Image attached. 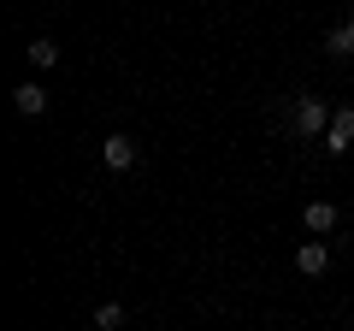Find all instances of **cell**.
Listing matches in <instances>:
<instances>
[{
  "label": "cell",
  "instance_id": "1",
  "mask_svg": "<svg viewBox=\"0 0 354 331\" xmlns=\"http://www.w3.org/2000/svg\"><path fill=\"white\" fill-rule=\"evenodd\" d=\"M330 107L319 101V95H295V107H290V125H295V136H325L330 130Z\"/></svg>",
  "mask_w": 354,
  "mask_h": 331
},
{
  "label": "cell",
  "instance_id": "2",
  "mask_svg": "<svg viewBox=\"0 0 354 331\" xmlns=\"http://www.w3.org/2000/svg\"><path fill=\"white\" fill-rule=\"evenodd\" d=\"M101 160H106V172H130V166L142 160V148L124 136V130H113V136L101 142Z\"/></svg>",
  "mask_w": 354,
  "mask_h": 331
},
{
  "label": "cell",
  "instance_id": "3",
  "mask_svg": "<svg viewBox=\"0 0 354 331\" xmlns=\"http://www.w3.org/2000/svg\"><path fill=\"white\" fill-rule=\"evenodd\" d=\"M295 272H307V278H325V272H330L325 237H313V242H301V249H295Z\"/></svg>",
  "mask_w": 354,
  "mask_h": 331
},
{
  "label": "cell",
  "instance_id": "4",
  "mask_svg": "<svg viewBox=\"0 0 354 331\" xmlns=\"http://www.w3.org/2000/svg\"><path fill=\"white\" fill-rule=\"evenodd\" d=\"M12 107H18L24 118H41V113H48V89H41V83H18V89H12Z\"/></svg>",
  "mask_w": 354,
  "mask_h": 331
},
{
  "label": "cell",
  "instance_id": "5",
  "mask_svg": "<svg viewBox=\"0 0 354 331\" xmlns=\"http://www.w3.org/2000/svg\"><path fill=\"white\" fill-rule=\"evenodd\" d=\"M301 225L313 231V237H325V231H337V207H330V202H307L301 207Z\"/></svg>",
  "mask_w": 354,
  "mask_h": 331
},
{
  "label": "cell",
  "instance_id": "6",
  "mask_svg": "<svg viewBox=\"0 0 354 331\" xmlns=\"http://www.w3.org/2000/svg\"><path fill=\"white\" fill-rule=\"evenodd\" d=\"M24 53H30V65H36V71H53V65H59V48H53L48 36H36Z\"/></svg>",
  "mask_w": 354,
  "mask_h": 331
},
{
  "label": "cell",
  "instance_id": "7",
  "mask_svg": "<svg viewBox=\"0 0 354 331\" xmlns=\"http://www.w3.org/2000/svg\"><path fill=\"white\" fill-rule=\"evenodd\" d=\"M124 307H118V302H101V307H95V331H124Z\"/></svg>",
  "mask_w": 354,
  "mask_h": 331
},
{
  "label": "cell",
  "instance_id": "8",
  "mask_svg": "<svg viewBox=\"0 0 354 331\" xmlns=\"http://www.w3.org/2000/svg\"><path fill=\"white\" fill-rule=\"evenodd\" d=\"M348 148H354L348 125H337V118H330V130H325V154H348Z\"/></svg>",
  "mask_w": 354,
  "mask_h": 331
},
{
  "label": "cell",
  "instance_id": "9",
  "mask_svg": "<svg viewBox=\"0 0 354 331\" xmlns=\"http://www.w3.org/2000/svg\"><path fill=\"white\" fill-rule=\"evenodd\" d=\"M325 53H337V60H348V53H354L348 30H330V36H325Z\"/></svg>",
  "mask_w": 354,
  "mask_h": 331
},
{
  "label": "cell",
  "instance_id": "10",
  "mask_svg": "<svg viewBox=\"0 0 354 331\" xmlns=\"http://www.w3.org/2000/svg\"><path fill=\"white\" fill-rule=\"evenodd\" d=\"M337 125H348V136H354V101H348V107L337 113Z\"/></svg>",
  "mask_w": 354,
  "mask_h": 331
},
{
  "label": "cell",
  "instance_id": "11",
  "mask_svg": "<svg viewBox=\"0 0 354 331\" xmlns=\"http://www.w3.org/2000/svg\"><path fill=\"white\" fill-rule=\"evenodd\" d=\"M342 30H348V42H354V12H348V24H342Z\"/></svg>",
  "mask_w": 354,
  "mask_h": 331
}]
</instances>
